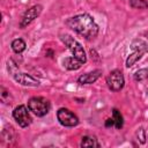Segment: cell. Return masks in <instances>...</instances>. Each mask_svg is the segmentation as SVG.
Instances as JSON below:
<instances>
[{"label": "cell", "instance_id": "cell-1", "mask_svg": "<svg viewBox=\"0 0 148 148\" xmlns=\"http://www.w3.org/2000/svg\"><path fill=\"white\" fill-rule=\"evenodd\" d=\"M66 25L84 37L86 39H94L98 34V25L89 14H79L66 21Z\"/></svg>", "mask_w": 148, "mask_h": 148}, {"label": "cell", "instance_id": "cell-2", "mask_svg": "<svg viewBox=\"0 0 148 148\" xmlns=\"http://www.w3.org/2000/svg\"><path fill=\"white\" fill-rule=\"evenodd\" d=\"M28 109L32 113H35L37 117H43L46 113H49V111L51 109V104H50L49 99H46L45 97L36 96V97H31L29 99Z\"/></svg>", "mask_w": 148, "mask_h": 148}, {"label": "cell", "instance_id": "cell-3", "mask_svg": "<svg viewBox=\"0 0 148 148\" xmlns=\"http://www.w3.org/2000/svg\"><path fill=\"white\" fill-rule=\"evenodd\" d=\"M61 40L64 42V44L69 49V51L72 52L73 57H75L76 59H79L82 64H84L87 61V56H86V52L82 47V45L75 40L72 36L69 35H61Z\"/></svg>", "mask_w": 148, "mask_h": 148}, {"label": "cell", "instance_id": "cell-4", "mask_svg": "<svg viewBox=\"0 0 148 148\" xmlns=\"http://www.w3.org/2000/svg\"><path fill=\"white\" fill-rule=\"evenodd\" d=\"M131 49L133 50V52L128 56L127 60H126V67H132L145 53L148 52V45L146 42L141 40V39H135L132 45Z\"/></svg>", "mask_w": 148, "mask_h": 148}, {"label": "cell", "instance_id": "cell-5", "mask_svg": "<svg viewBox=\"0 0 148 148\" xmlns=\"http://www.w3.org/2000/svg\"><path fill=\"white\" fill-rule=\"evenodd\" d=\"M57 118H58L59 123L66 127H74L79 124V118L71 110L65 109V108H61L58 110Z\"/></svg>", "mask_w": 148, "mask_h": 148}, {"label": "cell", "instance_id": "cell-6", "mask_svg": "<svg viewBox=\"0 0 148 148\" xmlns=\"http://www.w3.org/2000/svg\"><path fill=\"white\" fill-rule=\"evenodd\" d=\"M124 83H125L124 75L119 69H114V71L110 72V74L106 77V84L113 91L121 90L124 87Z\"/></svg>", "mask_w": 148, "mask_h": 148}, {"label": "cell", "instance_id": "cell-7", "mask_svg": "<svg viewBox=\"0 0 148 148\" xmlns=\"http://www.w3.org/2000/svg\"><path fill=\"white\" fill-rule=\"evenodd\" d=\"M13 117L21 127H28L31 124V117L24 105H18L13 111Z\"/></svg>", "mask_w": 148, "mask_h": 148}, {"label": "cell", "instance_id": "cell-8", "mask_svg": "<svg viewBox=\"0 0 148 148\" xmlns=\"http://www.w3.org/2000/svg\"><path fill=\"white\" fill-rule=\"evenodd\" d=\"M42 9H43V7H42L40 5H35V6H32L31 8H29V9L24 13V15L22 16V20H21V22H20V27H21V28H25L27 25H29L35 18H37V17L40 15Z\"/></svg>", "mask_w": 148, "mask_h": 148}, {"label": "cell", "instance_id": "cell-9", "mask_svg": "<svg viewBox=\"0 0 148 148\" xmlns=\"http://www.w3.org/2000/svg\"><path fill=\"white\" fill-rule=\"evenodd\" d=\"M13 76H14V80L22 86H27V87H38L39 86V81L27 73H14Z\"/></svg>", "mask_w": 148, "mask_h": 148}, {"label": "cell", "instance_id": "cell-10", "mask_svg": "<svg viewBox=\"0 0 148 148\" xmlns=\"http://www.w3.org/2000/svg\"><path fill=\"white\" fill-rule=\"evenodd\" d=\"M101 75H102V71L101 69H95V71H92L90 73L81 75L77 79V82L80 84H90V83H94L95 81H97Z\"/></svg>", "mask_w": 148, "mask_h": 148}, {"label": "cell", "instance_id": "cell-11", "mask_svg": "<svg viewBox=\"0 0 148 148\" xmlns=\"http://www.w3.org/2000/svg\"><path fill=\"white\" fill-rule=\"evenodd\" d=\"M62 64H64V67L67 68V69H69V71H76V69H79L83 65L75 57H67V58H65L64 61H62Z\"/></svg>", "mask_w": 148, "mask_h": 148}, {"label": "cell", "instance_id": "cell-12", "mask_svg": "<svg viewBox=\"0 0 148 148\" xmlns=\"http://www.w3.org/2000/svg\"><path fill=\"white\" fill-rule=\"evenodd\" d=\"M12 49L15 53H21L25 50V42L21 38H17V39H14L12 42Z\"/></svg>", "mask_w": 148, "mask_h": 148}, {"label": "cell", "instance_id": "cell-13", "mask_svg": "<svg viewBox=\"0 0 148 148\" xmlns=\"http://www.w3.org/2000/svg\"><path fill=\"white\" fill-rule=\"evenodd\" d=\"M81 146L82 147H99V143H98L97 139H95L94 136L86 135L81 140Z\"/></svg>", "mask_w": 148, "mask_h": 148}, {"label": "cell", "instance_id": "cell-14", "mask_svg": "<svg viewBox=\"0 0 148 148\" xmlns=\"http://www.w3.org/2000/svg\"><path fill=\"white\" fill-rule=\"evenodd\" d=\"M112 114H113L112 119H113L114 126H116L117 128H121V127H123V124H124V120H123V116H121V113H120L117 109H113Z\"/></svg>", "mask_w": 148, "mask_h": 148}, {"label": "cell", "instance_id": "cell-15", "mask_svg": "<svg viewBox=\"0 0 148 148\" xmlns=\"http://www.w3.org/2000/svg\"><path fill=\"white\" fill-rule=\"evenodd\" d=\"M130 5L135 9H143L148 7V2L145 0H130Z\"/></svg>", "mask_w": 148, "mask_h": 148}, {"label": "cell", "instance_id": "cell-16", "mask_svg": "<svg viewBox=\"0 0 148 148\" xmlns=\"http://www.w3.org/2000/svg\"><path fill=\"white\" fill-rule=\"evenodd\" d=\"M148 77V71L142 68V69H139L138 72H135L134 74V80L135 81H143Z\"/></svg>", "mask_w": 148, "mask_h": 148}, {"label": "cell", "instance_id": "cell-17", "mask_svg": "<svg viewBox=\"0 0 148 148\" xmlns=\"http://www.w3.org/2000/svg\"><path fill=\"white\" fill-rule=\"evenodd\" d=\"M138 132L140 133V135H139V134L136 133V135H138V138H140V139H138V140H139V141H140L141 143H145V141H146V135H145V131H143L142 128H140V130H139Z\"/></svg>", "mask_w": 148, "mask_h": 148}]
</instances>
